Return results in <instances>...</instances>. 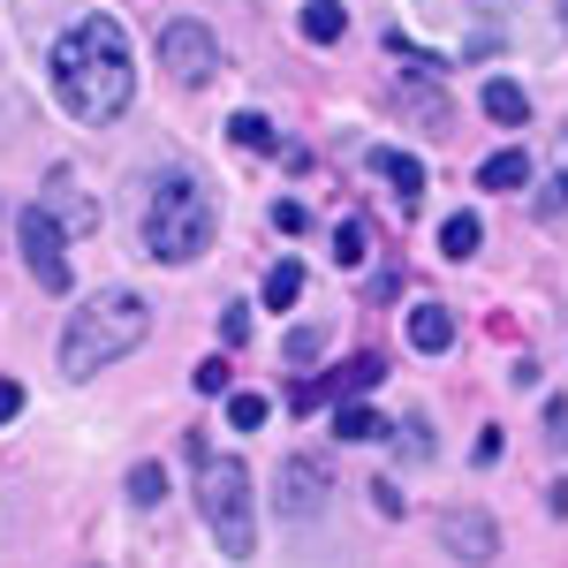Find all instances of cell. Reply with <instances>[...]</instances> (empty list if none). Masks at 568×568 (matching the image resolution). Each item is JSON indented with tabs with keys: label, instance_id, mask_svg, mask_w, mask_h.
I'll use <instances>...</instances> for the list:
<instances>
[{
	"label": "cell",
	"instance_id": "1",
	"mask_svg": "<svg viewBox=\"0 0 568 568\" xmlns=\"http://www.w3.org/2000/svg\"><path fill=\"white\" fill-rule=\"evenodd\" d=\"M53 91L91 130L122 122V106H130V91H136V69H130V39H122L114 16H84V23H69L53 39Z\"/></svg>",
	"mask_w": 568,
	"mask_h": 568
},
{
	"label": "cell",
	"instance_id": "2",
	"mask_svg": "<svg viewBox=\"0 0 568 568\" xmlns=\"http://www.w3.org/2000/svg\"><path fill=\"white\" fill-rule=\"evenodd\" d=\"M190 463H197V508H205V530L227 561H251L258 554V493H251V470L235 455H213L205 439H190Z\"/></svg>",
	"mask_w": 568,
	"mask_h": 568
},
{
	"label": "cell",
	"instance_id": "3",
	"mask_svg": "<svg viewBox=\"0 0 568 568\" xmlns=\"http://www.w3.org/2000/svg\"><path fill=\"white\" fill-rule=\"evenodd\" d=\"M144 334H152V311L136 304L130 288H106V296H91V304L69 318V334H61V372H69V379H91V372H106L114 356H130Z\"/></svg>",
	"mask_w": 568,
	"mask_h": 568
},
{
	"label": "cell",
	"instance_id": "4",
	"mask_svg": "<svg viewBox=\"0 0 568 568\" xmlns=\"http://www.w3.org/2000/svg\"><path fill=\"white\" fill-rule=\"evenodd\" d=\"M205 243H213V197H205V182L168 175L152 190V205H144V251L168 265H190Z\"/></svg>",
	"mask_w": 568,
	"mask_h": 568
},
{
	"label": "cell",
	"instance_id": "5",
	"mask_svg": "<svg viewBox=\"0 0 568 568\" xmlns=\"http://www.w3.org/2000/svg\"><path fill=\"white\" fill-rule=\"evenodd\" d=\"M16 235H23V265H31V281H39L45 296H69V281H77V273H69V251H61V227H53V213H45V205H31Z\"/></svg>",
	"mask_w": 568,
	"mask_h": 568
},
{
	"label": "cell",
	"instance_id": "6",
	"mask_svg": "<svg viewBox=\"0 0 568 568\" xmlns=\"http://www.w3.org/2000/svg\"><path fill=\"white\" fill-rule=\"evenodd\" d=\"M160 61H168V77H175V84H205V77H213V61H220V45H213L205 23H190V16H182V23L160 31Z\"/></svg>",
	"mask_w": 568,
	"mask_h": 568
},
{
	"label": "cell",
	"instance_id": "7",
	"mask_svg": "<svg viewBox=\"0 0 568 568\" xmlns=\"http://www.w3.org/2000/svg\"><path fill=\"white\" fill-rule=\"evenodd\" d=\"M326 493H334V485H326V463H318V455H288V463L273 470V508H281V516H318Z\"/></svg>",
	"mask_w": 568,
	"mask_h": 568
},
{
	"label": "cell",
	"instance_id": "8",
	"mask_svg": "<svg viewBox=\"0 0 568 568\" xmlns=\"http://www.w3.org/2000/svg\"><path fill=\"white\" fill-rule=\"evenodd\" d=\"M439 538H447L455 561H470V568H485L493 554H500V530H493L485 508H447V516H439Z\"/></svg>",
	"mask_w": 568,
	"mask_h": 568
},
{
	"label": "cell",
	"instance_id": "9",
	"mask_svg": "<svg viewBox=\"0 0 568 568\" xmlns=\"http://www.w3.org/2000/svg\"><path fill=\"white\" fill-rule=\"evenodd\" d=\"M372 175H379V182H394V197H402V205H417V197H425V160H417V152L372 144Z\"/></svg>",
	"mask_w": 568,
	"mask_h": 568
},
{
	"label": "cell",
	"instance_id": "10",
	"mask_svg": "<svg viewBox=\"0 0 568 568\" xmlns=\"http://www.w3.org/2000/svg\"><path fill=\"white\" fill-rule=\"evenodd\" d=\"M409 349H417V356L455 349V311H447V304H417V311H409Z\"/></svg>",
	"mask_w": 568,
	"mask_h": 568
},
{
	"label": "cell",
	"instance_id": "11",
	"mask_svg": "<svg viewBox=\"0 0 568 568\" xmlns=\"http://www.w3.org/2000/svg\"><path fill=\"white\" fill-rule=\"evenodd\" d=\"M379 379H387V364H379V356H349L334 379H318V394H334V402H356V394H372Z\"/></svg>",
	"mask_w": 568,
	"mask_h": 568
},
{
	"label": "cell",
	"instance_id": "12",
	"mask_svg": "<svg viewBox=\"0 0 568 568\" xmlns=\"http://www.w3.org/2000/svg\"><path fill=\"white\" fill-rule=\"evenodd\" d=\"M485 114H493L500 130H524L530 122V91L516 84V77H493V84H485Z\"/></svg>",
	"mask_w": 568,
	"mask_h": 568
},
{
	"label": "cell",
	"instance_id": "13",
	"mask_svg": "<svg viewBox=\"0 0 568 568\" xmlns=\"http://www.w3.org/2000/svg\"><path fill=\"white\" fill-rule=\"evenodd\" d=\"M296 31H304L311 45H334L342 31H349V8H342V0H304V16H296Z\"/></svg>",
	"mask_w": 568,
	"mask_h": 568
},
{
	"label": "cell",
	"instance_id": "14",
	"mask_svg": "<svg viewBox=\"0 0 568 568\" xmlns=\"http://www.w3.org/2000/svg\"><path fill=\"white\" fill-rule=\"evenodd\" d=\"M478 182H485V190H508V197H516V190H530V160H524V144L493 152V160L478 168Z\"/></svg>",
	"mask_w": 568,
	"mask_h": 568
},
{
	"label": "cell",
	"instance_id": "15",
	"mask_svg": "<svg viewBox=\"0 0 568 568\" xmlns=\"http://www.w3.org/2000/svg\"><path fill=\"white\" fill-rule=\"evenodd\" d=\"M379 433H387L379 409H364V402H334V439H356V447H364V439H379Z\"/></svg>",
	"mask_w": 568,
	"mask_h": 568
},
{
	"label": "cell",
	"instance_id": "16",
	"mask_svg": "<svg viewBox=\"0 0 568 568\" xmlns=\"http://www.w3.org/2000/svg\"><path fill=\"white\" fill-rule=\"evenodd\" d=\"M478 213H447L439 220V258H470V251H478Z\"/></svg>",
	"mask_w": 568,
	"mask_h": 568
},
{
	"label": "cell",
	"instance_id": "17",
	"mask_svg": "<svg viewBox=\"0 0 568 568\" xmlns=\"http://www.w3.org/2000/svg\"><path fill=\"white\" fill-rule=\"evenodd\" d=\"M296 296H304V265H296V258L265 265V304H273V311H288Z\"/></svg>",
	"mask_w": 568,
	"mask_h": 568
},
{
	"label": "cell",
	"instance_id": "18",
	"mask_svg": "<svg viewBox=\"0 0 568 568\" xmlns=\"http://www.w3.org/2000/svg\"><path fill=\"white\" fill-rule=\"evenodd\" d=\"M227 136H235V144H243V152H273V144H281V130H273V122H265V114H251V106H243V114H235V122H227Z\"/></svg>",
	"mask_w": 568,
	"mask_h": 568
},
{
	"label": "cell",
	"instance_id": "19",
	"mask_svg": "<svg viewBox=\"0 0 568 568\" xmlns=\"http://www.w3.org/2000/svg\"><path fill=\"white\" fill-rule=\"evenodd\" d=\"M130 500L136 508H160V500H168V470H160V463H136L130 470Z\"/></svg>",
	"mask_w": 568,
	"mask_h": 568
},
{
	"label": "cell",
	"instance_id": "20",
	"mask_svg": "<svg viewBox=\"0 0 568 568\" xmlns=\"http://www.w3.org/2000/svg\"><path fill=\"white\" fill-rule=\"evenodd\" d=\"M364 243H372V235H364V220H342V227H334V265H364Z\"/></svg>",
	"mask_w": 568,
	"mask_h": 568
},
{
	"label": "cell",
	"instance_id": "21",
	"mask_svg": "<svg viewBox=\"0 0 568 568\" xmlns=\"http://www.w3.org/2000/svg\"><path fill=\"white\" fill-rule=\"evenodd\" d=\"M538 213H546V220H568V136H561V168H554V182H546Z\"/></svg>",
	"mask_w": 568,
	"mask_h": 568
},
{
	"label": "cell",
	"instance_id": "22",
	"mask_svg": "<svg viewBox=\"0 0 568 568\" xmlns=\"http://www.w3.org/2000/svg\"><path fill=\"white\" fill-rule=\"evenodd\" d=\"M227 425H235V433H258L265 425V394H227Z\"/></svg>",
	"mask_w": 568,
	"mask_h": 568
},
{
	"label": "cell",
	"instance_id": "23",
	"mask_svg": "<svg viewBox=\"0 0 568 568\" xmlns=\"http://www.w3.org/2000/svg\"><path fill=\"white\" fill-rule=\"evenodd\" d=\"M227 379H235V372H227V356H205V364L190 372V387H197V394H227Z\"/></svg>",
	"mask_w": 568,
	"mask_h": 568
},
{
	"label": "cell",
	"instance_id": "24",
	"mask_svg": "<svg viewBox=\"0 0 568 568\" xmlns=\"http://www.w3.org/2000/svg\"><path fill=\"white\" fill-rule=\"evenodd\" d=\"M402 455H409V463L433 455V425H425V417H402Z\"/></svg>",
	"mask_w": 568,
	"mask_h": 568
},
{
	"label": "cell",
	"instance_id": "25",
	"mask_svg": "<svg viewBox=\"0 0 568 568\" xmlns=\"http://www.w3.org/2000/svg\"><path fill=\"white\" fill-rule=\"evenodd\" d=\"M372 508H379V516H394V524L409 516V500H402V485H394V478H379V485H372Z\"/></svg>",
	"mask_w": 568,
	"mask_h": 568
},
{
	"label": "cell",
	"instance_id": "26",
	"mask_svg": "<svg viewBox=\"0 0 568 568\" xmlns=\"http://www.w3.org/2000/svg\"><path fill=\"white\" fill-rule=\"evenodd\" d=\"M318 349H326V334H318V326H296V334H288V364H311Z\"/></svg>",
	"mask_w": 568,
	"mask_h": 568
},
{
	"label": "cell",
	"instance_id": "27",
	"mask_svg": "<svg viewBox=\"0 0 568 568\" xmlns=\"http://www.w3.org/2000/svg\"><path fill=\"white\" fill-rule=\"evenodd\" d=\"M273 227H281V235H304V205H296V197H281V205H273Z\"/></svg>",
	"mask_w": 568,
	"mask_h": 568
},
{
	"label": "cell",
	"instance_id": "28",
	"mask_svg": "<svg viewBox=\"0 0 568 568\" xmlns=\"http://www.w3.org/2000/svg\"><path fill=\"white\" fill-rule=\"evenodd\" d=\"M546 439L568 447V402H546Z\"/></svg>",
	"mask_w": 568,
	"mask_h": 568
},
{
	"label": "cell",
	"instance_id": "29",
	"mask_svg": "<svg viewBox=\"0 0 568 568\" xmlns=\"http://www.w3.org/2000/svg\"><path fill=\"white\" fill-rule=\"evenodd\" d=\"M500 8H508V0H447L439 16H500Z\"/></svg>",
	"mask_w": 568,
	"mask_h": 568
},
{
	"label": "cell",
	"instance_id": "30",
	"mask_svg": "<svg viewBox=\"0 0 568 568\" xmlns=\"http://www.w3.org/2000/svg\"><path fill=\"white\" fill-rule=\"evenodd\" d=\"M220 334H227V342H251V311L235 304V311H227V318H220Z\"/></svg>",
	"mask_w": 568,
	"mask_h": 568
},
{
	"label": "cell",
	"instance_id": "31",
	"mask_svg": "<svg viewBox=\"0 0 568 568\" xmlns=\"http://www.w3.org/2000/svg\"><path fill=\"white\" fill-rule=\"evenodd\" d=\"M8 417H23V387H16V379H0V425H8Z\"/></svg>",
	"mask_w": 568,
	"mask_h": 568
}]
</instances>
